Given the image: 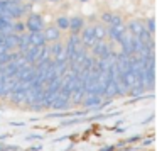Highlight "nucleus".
Masks as SVG:
<instances>
[{
  "label": "nucleus",
  "instance_id": "obj_1",
  "mask_svg": "<svg viewBox=\"0 0 157 151\" xmlns=\"http://www.w3.org/2000/svg\"><path fill=\"white\" fill-rule=\"evenodd\" d=\"M25 29H29V32H39L44 29V21H42V15L41 14H36V12H32V14H29L27 21H25Z\"/></svg>",
  "mask_w": 157,
  "mask_h": 151
},
{
  "label": "nucleus",
  "instance_id": "obj_2",
  "mask_svg": "<svg viewBox=\"0 0 157 151\" xmlns=\"http://www.w3.org/2000/svg\"><path fill=\"white\" fill-rule=\"evenodd\" d=\"M93 55L95 56H98L100 59H105L106 56L112 53V48H110V44L108 43H105V41H96L95 44H93Z\"/></svg>",
  "mask_w": 157,
  "mask_h": 151
},
{
  "label": "nucleus",
  "instance_id": "obj_3",
  "mask_svg": "<svg viewBox=\"0 0 157 151\" xmlns=\"http://www.w3.org/2000/svg\"><path fill=\"white\" fill-rule=\"evenodd\" d=\"M79 39L83 41V46H85L86 49L93 48V44L96 43L95 32H93V26H90V27H83L81 29V38H79Z\"/></svg>",
  "mask_w": 157,
  "mask_h": 151
},
{
  "label": "nucleus",
  "instance_id": "obj_4",
  "mask_svg": "<svg viewBox=\"0 0 157 151\" xmlns=\"http://www.w3.org/2000/svg\"><path fill=\"white\" fill-rule=\"evenodd\" d=\"M27 41H29V46H32V48H41V46H46V39H44V36H42V31L29 32Z\"/></svg>",
  "mask_w": 157,
  "mask_h": 151
},
{
  "label": "nucleus",
  "instance_id": "obj_5",
  "mask_svg": "<svg viewBox=\"0 0 157 151\" xmlns=\"http://www.w3.org/2000/svg\"><path fill=\"white\" fill-rule=\"evenodd\" d=\"M42 36H44L46 43H48V41L56 43L59 39V36H61V31H59L58 27H54V26H49L48 29H44V31H42Z\"/></svg>",
  "mask_w": 157,
  "mask_h": 151
},
{
  "label": "nucleus",
  "instance_id": "obj_6",
  "mask_svg": "<svg viewBox=\"0 0 157 151\" xmlns=\"http://www.w3.org/2000/svg\"><path fill=\"white\" fill-rule=\"evenodd\" d=\"M125 31H127V27L125 26H112V27L106 31V36H110V38L113 39V41H120L122 39V36L125 34Z\"/></svg>",
  "mask_w": 157,
  "mask_h": 151
},
{
  "label": "nucleus",
  "instance_id": "obj_7",
  "mask_svg": "<svg viewBox=\"0 0 157 151\" xmlns=\"http://www.w3.org/2000/svg\"><path fill=\"white\" fill-rule=\"evenodd\" d=\"M83 26H85V21H83V17H81V15H75V17L69 19V27H68V29L73 32V34L78 36V32L83 29Z\"/></svg>",
  "mask_w": 157,
  "mask_h": 151
},
{
  "label": "nucleus",
  "instance_id": "obj_8",
  "mask_svg": "<svg viewBox=\"0 0 157 151\" xmlns=\"http://www.w3.org/2000/svg\"><path fill=\"white\" fill-rule=\"evenodd\" d=\"M83 104L86 107H98L101 104V95H98V93H85Z\"/></svg>",
  "mask_w": 157,
  "mask_h": 151
},
{
  "label": "nucleus",
  "instance_id": "obj_9",
  "mask_svg": "<svg viewBox=\"0 0 157 151\" xmlns=\"http://www.w3.org/2000/svg\"><path fill=\"white\" fill-rule=\"evenodd\" d=\"M145 29V24H144L142 21H139V19H135V21H132L128 24V27H127V31L130 32V34L133 36V38H137V36L140 34V32Z\"/></svg>",
  "mask_w": 157,
  "mask_h": 151
},
{
  "label": "nucleus",
  "instance_id": "obj_10",
  "mask_svg": "<svg viewBox=\"0 0 157 151\" xmlns=\"http://www.w3.org/2000/svg\"><path fill=\"white\" fill-rule=\"evenodd\" d=\"M101 21L106 22L110 27H112V26H120L122 24V17H120L118 14H112V12H105V14H101Z\"/></svg>",
  "mask_w": 157,
  "mask_h": 151
},
{
  "label": "nucleus",
  "instance_id": "obj_11",
  "mask_svg": "<svg viewBox=\"0 0 157 151\" xmlns=\"http://www.w3.org/2000/svg\"><path fill=\"white\" fill-rule=\"evenodd\" d=\"M10 99L14 104H22L25 99V88H19V87H15L14 90H12L10 93Z\"/></svg>",
  "mask_w": 157,
  "mask_h": 151
},
{
  "label": "nucleus",
  "instance_id": "obj_12",
  "mask_svg": "<svg viewBox=\"0 0 157 151\" xmlns=\"http://www.w3.org/2000/svg\"><path fill=\"white\" fill-rule=\"evenodd\" d=\"M103 95L108 97V99H112V97L117 95V82H115V78L108 80V83H106V87H105V92H103Z\"/></svg>",
  "mask_w": 157,
  "mask_h": 151
},
{
  "label": "nucleus",
  "instance_id": "obj_13",
  "mask_svg": "<svg viewBox=\"0 0 157 151\" xmlns=\"http://www.w3.org/2000/svg\"><path fill=\"white\" fill-rule=\"evenodd\" d=\"M93 32H95V39H96V41H105L106 29L103 27V26H93Z\"/></svg>",
  "mask_w": 157,
  "mask_h": 151
},
{
  "label": "nucleus",
  "instance_id": "obj_14",
  "mask_svg": "<svg viewBox=\"0 0 157 151\" xmlns=\"http://www.w3.org/2000/svg\"><path fill=\"white\" fill-rule=\"evenodd\" d=\"M63 51H64V46H63L61 43H54V44L51 46V49H48V53H51V56H58V55H61Z\"/></svg>",
  "mask_w": 157,
  "mask_h": 151
},
{
  "label": "nucleus",
  "instance_id": "obj_15",
  "mask_svg": "<svg viewBox=\"0 0 157 151\" xmlns=\"http://www.w3.org/2000/svg\"><path fill=\"white\" fill-rule=\"evenodd\" d=\"M56 27L61 31V29H68L69 27V17H66V15H61V17H58V26Z\"/></svg>",
  "mask_w": 157,
  "mask_h": 151
},
{
  "label": "nucleus",
  "instance_id": "obj_16",
  "mask_svg": "<svg viewBox=\"0 0 157 151\" xmlns=\"http://www.w3.org/2000/svg\"><path fill=\"white\" fill-rule=\"evenodd\" d=\"M145 29H147V31H149L150 34L154 36V32H155V19H154V17H150L149 21H147V26H145Z\"/></svg>",
  "mask_w": 157,
  "mask_h": 151
},
{
  "label": "nucleus",
  "instance_id": "obj_17",
  "mask_svg": "<svg viewBox=\"0 0 157 151\" xmlns=\"http://www.w3.org/2000/svg\"><path fill=\"white\" fill-rule=\"evenodd\" d=\"M12 29H14V32H17V34H22V32L25 31V26H24V22H17V24L12 26Z\"/></svg>",
  "mask_w": 157,
  "mask_h": 151
},
{
  "label": "nucleus",
  "instance_id": "obj_18",
  "mask_svg": "<svg viewBox=\"0 0 157 151\" xmlns=\"http://www.w3.org/2000/svg\"><path fill=\"white\" fill-rule=\"evenodd\" d=\"M75 122H78V117H73L71 120H63V124H61V127H68V126H73Z\"/></svg>",
  "mask_w": 157,
  "mask_h": 151
},
{
  "label": "nucleus",
  "instance_id": "obj_19",
  "mask_svg": "<svg viewBox=\"0 0 157 151\" xmlns=\"http://www.w3.org/2000/svg\"><path fill=\"white\" fill-rule=\"evenodd\" d=\"M42 136H39V134H31V136H27L29 141H36V139H41Z\"/></svg>",
  "mask_w": 157,
  "mask_h": 151
},
{
  "label": "nucleus",
  "instance_id": "obj_20",
  "mask_svg": "<svg viewBox=\"0 0 157 151\" xmlns=\"http://www.w3.org/2000/svg\"><path fill=\"white\" fill-rule=\"evenodd\" d=\"M140 139V136H132L130 139H127V143H135V141H139Z\"/></svg>",
  "mask_w": 157,
  "mask_h": 151
},
{
  "label": "nucleus",
  "instance_id": "obj_21",
  "mask_svg": "<svg viewBox=\"0 0 157 151\" xmlns=\"http://www.w3.org/2000/svg\"><path fill=\"white\" fill-rule=\"evenodd\" d=\"M100 151H115V146H105V148H101Z\"/></svg>",
  "mask_w": 157,
  "mask_h": 151
},
{
  "label": "nucleus",
  "instance_id": "obj_22",
  "mask_svg": "<svg viewBox=\"0 0 157 151\" xmlns=\"http://www.w3.org/2000/svg\"><path fill=\"white\" fill-rule=\"evenodd\" d=\"M29 151H41V146H34V148H31Z\"/></svg>",
  "mask_w": 157,
  "mask_h": 151
},
{
  "label": "nucleus",
  "instance_id": "obj_23",
  "mask_svg": "<svg viewBox=\"0 0 157 151\" xmlns=\"http://www.w3.org/2000/svg\"><path fill=\"white\" fill-rule=\"evenodd\" d=\"M73 148H75V146H73V144H71V146H69V148H66L64 151H73Z\"/></svg>",
  "mask_w": 157,
  "mask_h": 151
},
{
  "label": "nucleus",
  "instance_id": "obj_24",
  "mask_svg": "<svg viewBox=\"0 0 157 151\" xmlns=\"http://www.w3.org/2000/svg\"><path fill=\"white\" fill-rule=\"evenodd\" d=\"M78 2H88V0H78Z\"/></svg>",
  "mask_w": 157,
  "mask_h": 151
},
{
  "label": "nucleus",
  "instance_id": "obj_25",
  "mask_svg": "<svg viewBox=\"0 0 157 151\" xmlns=\"http://www.w3.org/2000/svg\"><path fill=\"white\" fill-rule=\"evenodd\" d=\"M51 2H58V0H51Z\"/></svg>",
  "mask_w": 157,
  "mask_h": 151
}]
</instances>
